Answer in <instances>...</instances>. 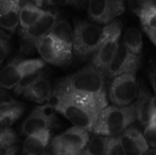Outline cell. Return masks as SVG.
Returning <instances> with one entry per match:
<instances>
[{
    "label": "cell",
    "instance_id": "9c48e42d",
    "mask_svg": "<svg viewBox=\"0 0 156 155\" xmlns=\"http://www.w3.org/2000/svg\"><path fill=\"white\" fill-rule=\"evenodd\" d=\"M141 57L129 51L123 44L118 47L105 70L106 77L114 79L126 73H136L141 67Z\"/></svg>",
    "mask_w": 156,
    "mask_h": 155
},
{
    "label": "cell",
    "instance_id": "8992f818",
    "mask_svg": "<svg viewBox=\"0 0 156 155\" xmlns=\"http://www.w3.org/2000/svg\"><path fill=\"white\" fill-rule=\"evenodd\" d=\"M45 61L41 59H23L16 57L0 70V88L14 89L17 83L31 72L42 69Z\"/></svg>",
    "mask_w": 156,
    "mask_h": 155
},
{
    "label": "cell",
    "instance_id": "83f0119b",
    "mask_svg": "<svg viewBox=\"0 0 156 155\" xmlns=\"http://www.w3.org/2000/svg\"><path fill=\"white\" fill-rule=\"evenodd\" d=\"M17 141V135L13 130L8 129L5 131H0V148L15 145Z\"/></svg>",
    "mask_w": 156,
    "mask_h": 155
},
{
    "label": "cell",
    "instance_id": "e0dca14e",
    "mask_svg": "<svg viewBox=\"0 0 156 155\" xmlns=\"http://www.w3.org/2000/svg\"><path fill=\"white\" fill-rule=\"evenodd\" d=\"M23 112V106L14 100L0 102V131L11 129Z\"/></svg>",
    "mask_w": 156,
    "mask_h": 155
},
{
    "label": "cell",
    "instance_id": "8fae6325",
    "mask_svg": "<svg viewBox=\"0 0 156 155\" xmlns=\"http://www.w3.org/2000/svg\"><path fill=\"white\" fill-rule=\"evenodd\" d=\"M125 11L124 0H90L89 18L98 24L108 25Z\"/></svg>",
    "mask_w": 156,
    "mask_h": 155
},
{
    "label": "cell",
    "instance_id": "5bb4252c",
    "mask_svg": "<svg viewBox=\"0 0 156 155\" xmlns=\"http://www.w3.org/2000/svg\"><path fill=\"white\" fill-rule=\"evenodd\" d=\"M125 155H144L149 150L142 132L136 128H127L118 137Z\"/></svg>",
    "mask_w": 156,
    "mask_h": 155
},
{
    "label": "cell",
    "instance_id": "74e56055",
    "mask_svg": "<svg viewBox=\"0 0 156 155\" xmlns=\"http://www.w3.org/2000/svg\"><path fill=\"white\" fill-rule=\"evenodd\" d=\"M4 1H5V0H3V1H2V2H4ZM2 2H1V3H2Z\"/></svg>",
    "mask_w": 156,
    "mask_h": 155
},
{
    "label": "cell",
    "instance_id": "8d00e7d4",
    "mask_svg": "<svg viewBox=\"0 0 156 155\" xmlns=\"http://www.w3.org/2000/svg\"><path fill=\"white\" fill-rule=\"evenodd\" d=\"M2 1H3V0H0V3H1V2H2Z\"/></svg>",
    "mask_w": 156,
    "mask_h": 155
},
{
    "label": "cell",
    "instance_id": "f35d334b",
    "mask_svg": "<svg viewBox=\"0 0 156 155\" xmlns=\"http://www.w3.org/2000/svg\"><path fill=\"white\" fill-rule=\"evenodd\" d=\"M76 155H80V154H76Z\"/></svg>",
    "mask_w": 156,
    "mask_h": 155
},
{
    "label": "cell",
    "instance_id": "7402d4cb",
    "mask_svg": "<svg viewBox=\"0 0 156 155\" xmlns=\"http://www.w3.org/2000/svg\"><path fill=\"white\" fill-rule=\"evenodd\" d=\"M123 45L132 53L140 56L143 50V36L139 29L131 27L126 30L123 37Z\"/></svg>",
    "mask_w": 156,
    "mask_h": 155
},
{
    "label": "cell",
    "instance_id": "3957f363",
    "mask_svg": "<svg viewBox=\"0 0 156 155\" xmlns=\"http://www.w3.org/2000/svg\"><path fill=\"white\" fill-rule=\"evenodd\" d=\"M137 120L135 105L125 107H104L97 117L92 132L98 135L112 137L119 135Z\"/></svg>",
    "mask_w": 156,
    "mask_h": 155
},
{
    "label": "cell",
    "instance_id": "9a60e30c",
    "mask_svg": "<svg viewBox=\"0 0 156 155\" xmlns=\"http://www.w3.org/2000/svg\"><path fill=\"white\" fill-rule=\"evenodd\" d=\"M138 100L134 104L136 108L137 120L144 125H147L156 118L155 98L152 96L144 84L138 86Z\"/></svg>",
    "mask_w": 156,
    "mask_h": 155
},
{
    "label": "cell",
    "instance_id": "5b68a950",
    "mask_svg": "<svg viewBox=\"0 0 156 155\" xmlns=\"http://www.w3.org/2000/svg\"><path fill=\"white\" fill-rule=\"evenodd\" d=\"M122 29V22L113 20L104 27V36L101 45L91 57L90 66L105 72L117 47Z\"/></svg>",
    "mask_w": 156,
    "mask_h": 155
},
{
    "label": "cell",
    "instance_id": "ffe728a7",
    "mask_svg": "<svg viewBox=\"0 0 156 155\" xmlns=\"http://www.w3.org/2000/svg\"><path fill=\"white\" fill-rule=\"evenodd\" d=\"M50 130L27 135L23 143V153L25 155H39L50 142Z\"/></svg>",
    "mask_w": 156,
    "mask_h": 155
},
{
    "label": "cell",
    "instance_id": "2e32d148",
    "mask_svg": "<svg viewBox=\"0 0 156 155\" xmlns=\"http://www.w3.org/2000/svg\"><path fill=\"white\" fill-rule=\"evenodd\" d=\"M48 36L67 56L72 58L73 31L66 20H58Z\"/></svg>",
    "mask_w": 156,
    "mask_h": 155
},
{
    "label": "cell",
    "instance_id": "603a6c76",
    "mask_svg": "<svg viewBox=\"0 0 156 155\" xmlns=\"http://www.w3.org/2000/svg\"><path fill=\"white\" fill-rule=\"evenodd\" d=\"M45 14V11L39 7L27 6L19 10V24L20 28L26 29L34 25Z\"/></svg>",
    "mask_w": 156,
    "mask_h": 155
},
{
    "label": "cell",
    "instance_id": "f1b7e54d",
    "mask_svg": "<svg viewBox=\"0 0 156 155\" xmlns=\"http://www.w3.org/2000/svg\"><path fill=\"white\" fill-rule=\"evenodd\" d=\"M144 137L152 148H155L156 145V118L153 119L147 125L144 132Z\"/></svg>",
    "mask_w": 156,
    "mask_h": 155
},
{
    "label": "cell",
    "instance_id": "52a82bcc",
    "mask_svg": "<svg viewBox=\"0 0 156 155\" xmlns=\"http://www.w3.org/2000/svg\"><path fill=\"white\" fill-rule=\"evenodd\" d=\"M138 93L136 73H126L113 79L110 86V100L118 107L130 105Z\"/></svg>",
    "mask_w": 156,
    "mask_h": 155
},
{
    "label": "cell",
    "instance_id": "d4e9b609",
    "mask_svg": "<svg viewBox=\"0 0 156 155\" xmlns=\"http://www.w3.org/2000/svg\"><path fill=\"white\" fill-rule=\"evenodd\" d=\"M47 71L46 70H37L34 72H31L29 74H27L18 83L17 85L14 88V91L16 95L22 94L27 88H29L31 85H33L36 81L42 78H46Z\"/></svg>",
    "mask_w": 156,
    "mask_h": 155
},
{
    "label": "cell",
    "instance_id": "d6986e66",
    "mask_svg": "<svg viewBox=\"0 0 156 155\" xmlns=\"http://www.w3.org/2000/svg\"><path fill=\"white\" fill-rule=\"evenodd\" d=\"M19 24V10L10 0L0 3V27L15 33Z\"/></svg>",
    "mask_w": 156,
    "mask_h": 155
},
{
    "label": "cell",
    "instance_id": "ba28073f",
    "mask_svg": "<svg viewBox=\"0 0 156 155\" xmlns=\"http://www.w3.org/2000/svg\"><path fill=\"white\" fill-rule=\"evenodd\" d=\"M58 126L55 110L48 104L36 107L21 126V132L27 136Z\"/></svg>",
    "mask_w": 156,
    "mask_h": 155
},
{
    "label": "cell",
    "instance_id": "7c38bea8",
    "mask_svg": "<svg viewBox=\"0 0 156 155\" xmlns=\"http://www.w3.org/2000/svg\"><path fill=\"white\" fill-rule=\"evenodd\" d=\"M57 140L65 155H76L84 150L90 140V135L86 130L74 126L57 136Z\"/></svg>",
    "mask_w": 156,
    "mask_h": 155
},
{
    "label": "cell",
    "instance_id": "f546056e",
    "mask_svg": "<svg viewBox=\"0 0 156 155\" xmlns=\"http://www.w3.org/2000/svg\"><path fill=\"white\" fill-rule=\"evenodd\" d=\"M39 155H65V153L60 149L57 137H55L51 142L48 143L47 147Z\"/></svg>",
    "mask_w": 156,
    "mask_h": 155
},
{
    "label": "cell",
    "instance_id": "cb8c5ba5",
    "mask_svg": "<svg viewBox=\"0 0 156 155\" xmlns=\"http://www.w3.org/2000/svg\"><path fill=\"white\" fill-rule=\"evenodd\" d=\"M107 139V136L96 134L89 140L81 155H104Z\"/></svg>",
    "mask_w": 156,
    "mask_h": 155
},
{
    "label": "cell",
    "instance_id": "6da1fadb",
    "mask_svg": "<svg viewBox=\"0 0 156 155\" xmlns=\"http://www.w3.org/2000/svg\"><path fill=\"white\" fill-rule=\"evenodd\" d=\"M105 79L104 71L89 64L80 71L59 80L54 91L85 101L101 111L107 103Z\"/></svg>",
    "mask_w": 156,
    "mask_h": 155
},
{
    "label": "cell",
    "instance_id": "277c9868",
    "mask_svg": "<svg viewBox=\"0 0 156 155\" xmlns=\"http://www.w3.org/2000/svg\"><path fill=\"white\" fill-rule=\"evenodd\" d=\"M104 36V27L90 24L86 20H74L72 52L80 60H87L93 56Z\"/></svg>",
    "mask_w": 156,
    "mask_h": 155
},
{
    "label": "cell",
    "instance_id": "7a4b0ae2",
    "mask_svg": "<svg viewBox=\"0 0 156 155\" xmlns=\"http://www.w3.org/2000/svg\"><path fill=\"white\" fill-rule=\"evenodd\" d=\"M48 103L67 118L75 127L92 132L101 111L92 105L62 92L52 90Z\"/></svg>",
    "mask_w": 156,
    "mask_h": 155
},
{
    "label": "cell",
    "instance_id": "44dd1931",
    "mask_svg": "<svg viewBox=\"0 0 156 155\" xmlns=\"http://www.w3.org/2000/svg\"><path fill=\"white\" fill-rule=\"evenodd\" d=\"M51 94H52L51 85L46 78H42L38 79L23 92V95L27 99L35 101L37 103H42L44 101H48Z\"/></svg>",
    "mask_w": 156,
    "mask_h": 155
},
{
    "label": "cell",
    "instance_id": "836d02e7",
    "mask_svg": "<svg viewBox=\"0 0 156 155\" xmlns=\"http://www.w3.org/2000/svg\"><path fill=\"white\" fill-rule=\"evenodd\" d=\"M46 3L48 5H73L69 0H46Z\"/></svg>",
    "mask_w": 156,
    "mask_h": 155
},
{
    "label": "cell",
    "instance_id": "e575fe53",
    "mask_svg": "<svg viewBox=\"0 0 156 155\" xmlns=\"http://www.w3.org/2000/svg\"><path fill=\"white\" fill-rule=\"evenodd\" d=\"M73 5H76V6H82L84 5V4L87 2V0H69Z\"/></svg>",
    "mask_w": 156,
    "mask_h": 155
},
{
    "label": "cell",
    "instance_id": "30bf717a",
    "mask_svg": "<svg viewBox=\"0 0 156 155\" xmlns=\"http://www.w3.org/2000/svg\"><path fill=\"white\" fill-rule=\"evenodd\" d=\"M58 20V13L45 12V14L34 25L26 29L20 28L19 35L21 37L22 48L25 50L35 47V44L38 40L49 34L50 30L53 28Z\"/></svg>",
    "mask_w": 156,
    "mask_h": 155
},
{
    "label": "cell",
    "instance_id": "4dcf8cb0",
    "mask_svg": "<svg viewBox=\"0 0 156 155\" xmlns=\"http://www.w3.org/2000/svg\"><path fill=\"white\" fill-rule=\"evenodd\" d=\"M10 1H12L15 4V5L18 8V10H20L27 6H35L40 8L44 0H10Z\"/></svg>",
    "mask_w": 156,
    "mask_h": 155
},
{
    "label": "cell",
    "instance_id": "1f68e13d",
    "mask_svg": "<svg viewBox=\"0 0 156 155\" xmlns=\"http://www.w3.org/2000/svg\"><path fill=\"white\" fill-rule=\"evenodd\" d=\"M128 2L131 6L135 5V7H139V6H143V5H146L155 4L156 0H128Z\"/></svg>",
    "mask_w": 156,
    "mask_h": 155
},
{
    "label": "cell",
    "instance_id": "4316f807",
    "mask_svg": "<svg viewBox=\"0 0 156 155\" xmlns=\"http://www.w3.org/2000/svg\"><path fill=\"white\" fill-rule=\"evenodd\" d=\"M104 155H125L118 137H108Z\"/></svg>",
    "mask_w": 156,
    "mask_h": 155
},
{
    "label": "cell",
    "instance_id": "4fadbf2b",
    "mask_svg": "<svg viewBox=\"0 0 156 155\" xmlns=\"http://www.w3.org/2000/svg\"><path fill=\"white\" fill-rule=\"evenodd\" d=\"M35 48L43 58V61L55 66L64 67L70 64L72 58L67 56L55 41L48 35L35 44Z\"/></svg>",
    "mask_w": 156,
    "mask_h": 155
},
{
    "label": "cell",
    "instance_id": "d590c367",
    "mask_svg": "<svg viewBox=\"0 0 156 155\" xmlns=\"http://www.w3.org/2000/svg\"><path fill=\"white\" fill-rule=\"evenodd\" d=\"M144 155H156L155 148H152V149L148 150V151L145 153V154Z\"/></svg>",
    "mask_w": 156,
    "mask_h": 155
},
{
    "label": "cell",
    "instance_id": "ac0fdd59",
    "mask_svg": "<svg viewBox=\"0 0 156 155\" xmlns=\"http://www.w3.org/2000/svg\"><path fill=\"white\" fill-rule=\"evenodd\" d=\"M133 12L139 16L143 28L151 39L156 44V7L155 4L146 5L133 8Z\"/></svg>",
    "mask_w": 156,
    "mask_h": 155
},
{
    "label": "cell",
    "instance_id": "484cf974",
    "mask_svg": "<svg viewBox=\"0 0 156 155\" xmlns=\"http://www.w3.org/2000/svg\"><path fill=\"white\" fill-rule=\"evenodd\" d=\"M10 40V36L2 28H0V65L4 62V60L11 51Z\"/></svg>",
    "mask_w": 156,
    "mask_h": 155
},
{
    "label": "cell",
    "instance_id": "d6a6232c",
    "mask_svg": "<svg viewBox=\"0 0 156 155\" xmlns=\"http://www.w3.org/2000/svg\"><path fill=\"white\" fill-rule=\"evenodd\" d=\"M18 151V146L12 145L9 147L0 148V155H15Z\"/></svg>",
    "mask_w": 156,
    "mask_h": 155
}]
</instances>
